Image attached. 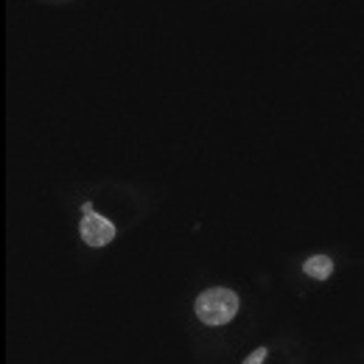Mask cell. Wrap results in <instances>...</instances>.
Returning <instances> with one entry per match:
<instances>
[{
  "instance_id": "1",
  "label": "cell",
  "mask_w": 364,
  "mask_h": 364,
  "mask_svg": "<svg viewBox=\"0 0 364 364\" xmlns=\"http://www.w3.org/2000/svg\"><path fill=\"white\" fill-rule=\"evenodd\" d=\"M193 309L205 325H225L238 314V297L230 289H208L196 297Z\"/></svg>"
},
{
  "instance_id": "2",
  "label": "cell",
  "mask_w": 364,
  "mask_h": 364,
  "mask_svg": "<svg viewBox=\"0 0 364 364\" xmlns=\"http://www.w3.org/2000/svg\"><path fill=\"white\" fill-rule=\"evenodd\" d=\"M82 238L87 247H107L112 238H115V225L98 213H85V222H82Z\"/></svg>"
},
{
  "instance_id": "3",
  "label": "cell",
  "mask_w": 364,
  "mask_h": 364,
  "mask_svg": "<svg viewBox=\"0 0 364 364\" xmlns=\"http://www.w3.org/2000/svg\"><path fill=\"white\" fill-rule=\"evenodd\" d=\"M303 272L309 274V277H314V280H325V277H331V272H333V261L325 258V255H311L303 264Z\"/></svg>"
},
{
  "instance_id": "4",
  "label": "cell",
  "mask_w": 364,
  "mask_h": 364,
  "mask_svg": "<svg viewBox=\"0 0 364 364\" xmlns=\"http://www.w3.org/2000/svg\"><path fill=\"white\" fill-rule=\"evenodd\" d=\"M267 359V348H258L255 353H250V359H244L247 364H258V362H264Z\"/></svg>"
}]
</instances>
